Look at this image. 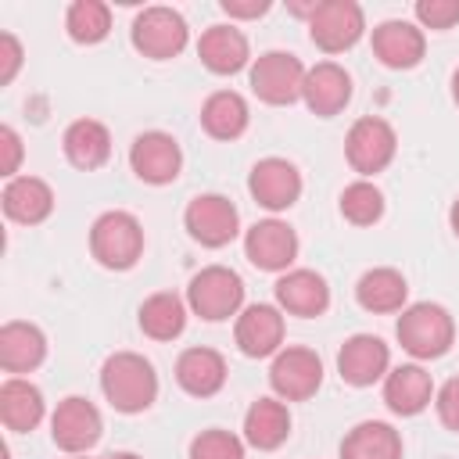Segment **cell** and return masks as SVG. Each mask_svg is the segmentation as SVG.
Returning <instances> with one entry per match:
<instances>
[{
	"instance_id": "obj_1",
	"label": "cell",
	"mask_w": 459,
	"mask_h": 459,
	"mask_svg": "<svg viewBox=\"0 0 459 459\" xmlns=\"http://www.w3.org/2000/svg\"><path fill=\"white\" fill-rule=\"evenodd\" d=\"M100 387L118 412H143L158 398L154 366L136 351H115L100 369Z\"/></svg>"
},
{
	"instance_id": "obj_2",
	"label": "cell",
	"mask_w": 459,
	"mask_h": 459,
	"mask_svg": "<svg viewBox=\"0 0 459 459\" xmlns=\"http://www.w3.org/2000/svg\"><path fill=\"white\" fill-rule=\"evenodd\" d=\"M398 341L409 355L416 359H437L452 348V337H455V323L452 316L441 308V305H430V301H420V305H409L398 319Z\"/></svg>"
},
{
	"instance_id": "obj_3",
	"label": "cell",
	"mask_w": 459,
	"mask_h": 459,
	"mask_svg": "<svg viewBox=\"0 0 459 459\" xmlns=\"http://www.w3.org/2000/svg\"><path fill=\"white\" fill-rule=\"evenodd\" d=\"M90 251L104 269H133L143 255V230L129 212H104L90 230Z\"/></svg>"
},
{
	"instance_id": "obj_4",
	"label": "cell",
	"mask_w": 459,
	"mask_h": 459,
	"mask_svg": "<svg viewBox=\"0 0 459 459\" xmlns=\"http://www.w3.org/2000/svg\"><path fill=\"white\" fill-rule=\"evenodd\" d=\"M186 301H190V308H194L201 319L219 323V319H230V316L240 308V301H244V283H240V276H237L233 269H226V265H208V269H201V273L190 280Z\"/></svg>"
},
{
	"instance_id": "obj_5",
	"label": "cell",
	"mask_w": 459,
	"mask_h": 459,
	"mask_svg": "<svg viewBox=\"0 0 459 459\" xmlns=\"http://www.w3.org/2000/svg\"><path fill=\"white\" fill-rule=\"evenodd\" d=\"M362 29H366V18L355 0H323L316 7V14L308 18V36L326 54H341V50L355 47Z\"/></svg>"
},
{
	"instance_id": "obj_6",
	"label": "cell",
	"mask_w": 459,
	"mask_h": 459,
	"mask_svg": "<svg viewBox=\"0 0 459 459\" xmlns=\"http://www.w3.org/2000/svg\"><path fill=\"white\" fill-rule=\"evenodd\" d=\"M133 47L143 57L165 61L186 47V22L172 7H143L133 18Z\"/></svg>"
},
{
	"instance_id": "obj_7",
	"label": "cell",
	"mask_w": 459,
	"mask_h": 459,
	"mask_svg": "<svg viewBox=\"0 0 459 459\" xmlns=\"http://www.w3.org/2000/svg\"><path fill=\"white\" fill-rule=\"evenodd\" d=\"M305 86V68L294 54L269 50L251 65V90L265 104H294Z\"/></svg>"
},
{
	"instance_id": "obj_8",
	"label": "cell",
	"mask_w": 459,
	"mask_h": 459,
	"mask_svg": "<svg viewBox=\"0 0 459 459\" xmlns=\"http://www.w3.org/2000/svg\"><path fill=\"white\" fill-rule=\"evenodd\" d=\"M269 384L287 402H305L323 384V362L312 348H283L269 366Z\"/></svg>"
},
{
	"instance_id": "obj_9",
	"label": "cell",
	"mask_w": 459,
	"mask_h": 459,
	"mask_svg": "<svg viewBox=\"0 0 459 459\" xmlns=\"http://www.w3.org/2000/svg\"><path fill=\"white\" fill-rule=\"evenodd\" d=\"M394 129L384 122V118H359L351 129H348V140H344V151H348V161L355 172L362 176H373L380 169L391 165L394 158Z\"/></svg>"
},
{
	"instance_id": "obj_10",
	"label": "cell",
	"mask_w": 459,
	"mask_h": 459,
	"mask_svg": "<svg viewBox=\"0 0 459 459\" xmlns=\"http://www.w3.org/2000/svg\"><path fill=\"white\" fill-rule=\"evenodd\" d=\"M100 412L93 409V402L72 394L65 398L57 409H54V420H50V437L57 448L65 452H86L100 441Z\"/></svg>"
},
{
	"instance_id": "obj_11",
	"label": "cell",
	"mask_w": 459,
	"mask_h": 459,
	"mask_svg": "<svg viewBox=\"0 0 459 459\" xmlns=\"http://www.w3.org/2000/svg\"><path fill=\"white\" fill-rule=\"evenodd\" d=\"M186 230L194 240H201L204 247H222L237 237V208L233 201L219 197V194H201L186 204V215H183Z\"/></svg>"
},
{
	"instance_id": "obj_12",
	"label": "cell",
	"mask_w": 459,
	"mask_h": 459,
	"mask_svg": "<svg viewBox=\"0 0 459 459\" xmlns=\"http://www.w3.org/2000/svg\"><path fill=\"white\" fill-rule=\"evenodd\" d=\"M129 165L143 183L161 186V183H172L179 176L183 154L169 133H140L129 147Z\"/></svg>"
},
{
	"instance_id": "obj_13",
	"label": "cell",
	"mask_w": 459,
	"mask_h": 459,
	"mask_svg": "<svg viewBox=\"0 0 459 459\" xmlns=\"http://www.w3.org/2000/svg\"><path fill=\"white\" fill-rule=\"evenodd\" d=\"M244 255L251 265L265 269V273H276V269H287L298 255V237L287 222L280 219H265V222H255L244 237Z\"/></svg>"
},
{
	"instance_id": "obj_14",
	"label": "cell",
	"mask_w": 459,
	"mask_h": 459,
	"mask_svg": "<svg viewBox=\"0 0 459 459\" xmlns=\"http://www.w3.org/2000/svg\"><path fill=\"white\" fill-rule=\"evenodd\" d=\"M247 190L251 197L269 208V212H280V208H290L301 194V176L290 161L283 158H262L255 169H251V179H247Z\"/></svg>"
},
{
	"instance_id": "obj_15",
	"label": "cell",
	"mask_w": 459,
	"mask_h": 459,
	"mask_svg": "<svg viewBox=\"0 0 459 459\" xmlns=\"http://www.w3.org/2000/svg\"><path fill=\"white\" fill-rule=\"evenodd\" d=\"M387 362H391V351L380 337L373 333H355L344 341V348L337 351V369H341V380H348L351 387H369L373 380H380L387 373Z\"/></svg>"
},
{
	"instance_id": "obj_16",
	"label": "cell",
	"mask_w": 459,
	"mask_h": 459,
	"mask_svg": "<svg viewBox=\"0 0 459 459\" xmlns=\"http://www.w3.org/2000/svg\"><path fill=\"white\" fill-rule=\"evenodd\" d=\"M301 97H305L308 111L330 118V115H337V111L351 100V79H348V72H344L341 65H333V61H319L316 68L305 72Z\"/></svg>"
},
{
	"instance_id": "obj_17",
	"label": "cell",
	"mask_w": 459,
	"mask_h": 459,
	"mask_svg": "<svg viewBox=\"0 0 459 459\" xmlns=\"http://www.w3.org/2000/svg\"><path fill=\"white\" fill-rule=\"evenodd\" d=\"M237 348L247 359H265L283 341V316L273 305H247L237 319Z\"/></svg>"
},
{
	"instance_id": "obj_18",
	"label": "cell",
	"mask_w": 459,
	"mask_h": 459,
	"mask_svg": "<svg viewBox=\"0 0 459 459\" xmlns=\"http://www.w3.org/2000/svg\"><path fill=\"white\" fill-rule=\"evenodd\" d=\"M276 301H280V308H287L290 316L312 319V316H323V312H326V305H330V287H326V280H323L319 273H312V269H294V273H287V276L276 280Z\"/></svg>"
},
{
	"instance_id": "obj_19",
	"label": "cell",
	"mask_w": 459,
	"mask_h": 459,
	"mask_svg": "<svg viewBox=\"0 0 459 459\" xmlns=\"http://www.w3.org/2000/svg\"><path fill=\"white\" fill-rule=\"evenodd\" d=\"M176 380L194 398H212L226 384V359L212 348H186L176 359Z\"/></svg>"
},
{
	"instance_id": "obj_20",
	"label": "cell",
	"mask_w": 459,
	"mask_h": 459,
	"mask_svg": "<svg viewBox=\"0 0 459 459\" xmlns=\"http://www.w3.org/2000/svg\"><path fill=\"white\" fill-rule=\"evenodd\" d=\"M423 32L412 22H384L373 29V54L387 65V68H412L423 57Z\"/></svg>"
},
{
	"instance_id": "obj_21",
	"label": "cell",
	"mask_w": 459,
	"mask_h": 459,
	"mask_svg": "<svg viewBox=\"0 0 459 459\" xmlns=\"http://www.w3.org/2000/svg\"><path fill=\"white\" fill-rule=\"evenodd\" d=\"M197 54H201V61H204L208 72L233 75V72H240L247 65V39L233 25H212V29L201 32Z\"/></svg>"
},
{
	"instance_id": "obj_22",
	"label": "cell",
	"mask_w": 459,
	"mask_h": 459,
	"mask_svg": "<svg viewBox=\"0 0 459 459\" xmlns=\"http://www.w3.org/2000/svg\"><path fill=\"white\" fill-rule=\"evenodd\" d=\"M4 212L7 219L14 222H25V226H36L43 222L50 212H54V194L43 179L36 176H14L7 186H4Z\"/></svg>"
},
{
	"instance_id": "obj_23",
	"label": "cell",
	"mask_w": 459,
	"mask_h": 459,
	"mask_svg": "<svg viewBox=\"0 0 459 459\" xmlns=\"http://www.w3.org/2000/svg\"><path fill=\"white\" fill-rule=\"evenodd\" d=\"M47 337L32 323H4L0 330V366L7 373H29L43 362Z\"/></svg>"
},
{
	"instance_id": "obj_24",
	"label": "cell",
	"mask_w": 459,
	"mask_h": 459,
	"mask_svg": "<svg viewBox=\"0 0 459 459\" xmlns=\"http://www.w3.org/2000/svg\"><path fill=\"white\" fill-rule=\"evenodd\" d=\"M430 373L420 366H398L384 380V402L398 416H416L430 405Z\"/></svg>"
},
{
	"instance_id": "obj_25",
	"label": "cell",
	"mask_w": 459,
	"mask_h": 459,
	"mask_svg": "<svg viewBox=\"0 0 459 459\" xmlns=\"http://www.w3.org/2000/svg\"><path fill=\"white\" fill-rule=\"evenodd\" d=\"M341 459H402V437L391 423L366 420L341 441Z\"/></svg>"
},
{
	"instance_id": "obj_26",
	"label": "cell",
	"mask_w": 459,
	"mask_h": 459,
	"mask_svg": "<svg viewBox=\"0 0 459 459\" xmlns=\"http://www.w3.org/2000/svg\"><path fill=\"white\" fill-rule=\"evenodd\" d=\"M0 420L14 434L32 430L43 420V394H39V387L29 384V380H18V377L4 380V387H0Z\"/></svg>"
},
{
	"instance_id": "obj_27",
	"label": "cell",
	"mask_w": 459,
	"mask_h": 459,
	"mask_svg": "<svg viewBox=\"0 0 459 459\" xmlns=\"http://www.w3.org/2000/svg\"><path fill=\"white\" fill-rule=\"evenodd\" d=\"M65 154L75 169H100L111 158V133L93 118H79L65 129Z\"/></svg>"
},
{
	"instance_id": "obj_28",
	"label": "cell",
	"mask_w": 459,
	"mask_h": 459,
	"mask_svg": "<svg viewBox=\"0 0 459 459\" xmlns=\"http://www.w3.org/2000/svg\"><path fill=\"white\" fill-rule=\"evenodd\" d=\"M201 126L215 140H237L247 129V104L233 90H219L201 108Z\"/></svg>"
},
{
	"instance_id": "obj_29",
	"label": "cell",
	"mask_w": 459,
	"mask_h": 459,
	"mask_svg": "<svg viewBox=\"0 0 459 459\" xmlns=\"http://www.w3.org/2000/svg\"><path fill=\"white\" fill-rule=\"evenodd\" d=\"M287 434H290V416H287V409H283L280 402L258 398V402L247 409V416H244V437H247L255 448H262V452L280 448V445L287 441Z\"/></svg>"
},
{
	"instance_id": "obj_30",
	"label": "cell",
	"mask_w": 459,
	"mask_h": 459,
	"mask_svg": "<svg viewBox=\"0 0 459 459\" xmlns=\"http://www.w3.org/2000/svg\"><path fill=\"white\" fill-rule=\"evenodd\" d=\"M405 294H409V287H405L402 273H394V269H369L355 283V298L366 312H398L405 305Z\"/></svg>"
},
{
	"instance_id": "obj_31",
	"label": "cell",
	"mask_w": 459,
	"mask_h": 459,
	"mask_svg": "<svg viewBox=\"0 0 459 459\" xmlns=\"http://www.w3.org/2000/svg\"><path fill=\"white\" fill-rule=\"evenodd\" d=\"M186 326V308L176 294L161 290V294H151L143 305H140V330L154 341H172L179 337Z\"/></svg>"
},
{
	"instance_id": "obj_32",
	"label": "cell",
	"mask_w": 459,
	"mask_h": 459,
	"mask_svg": "<svg viewBox=\"0 0 459 459\" xmlns=\"http://www.w3.org/2000/svg\"><path fill=\"white\" fill-rule=\"evenodd\" d=\"M65 29L75 43H100L111 32V11L100 0H75L65 14Z\"/></svg>"
},
{
	"instance_id": "obj_33",
	"label": "cell",
	"mask_w": 459,
	"mask_h": 459,
	"mask_svg": "<svg viewBox=\"0 0 459 459\" xmlns=\"http://www.w3.org/2000/svg\"><path fill=\"white\" fill-rule=\"evenodd\" d=\"M341 215L355 226H373L384 215V194L373 183H351L341 194Z\"/></svg>"
},
{
	"instance_id": "obj_34",
	"label": "cell",
	"mask_w": 459,
	"mask_h": 459,
	"mask_svg": "<svg viewBox=\"0 0 459 459\" xmlns=\"http://www.w3.org/2000/svg\"><path fill=\"white\" fill-rule=\"evenodd\" d=\"M190 459H244V445L230 430H201L190 441Z\"/></svg>"
},
{
	"instance_id": "obj_35",
	"label": "cell",
	"mask_w": 459,
	"mask_h": 459,
	"mask_svg": "<svg viewBox=\"0 0 459 459\" xmlns=\"http://www.w3.org/2000/svg\"><path fill=\"white\" fill-rule=\"evenodd\" d=\"M416 18L427 29H452L459 22V0H420Z\"/></svg>"
},
{
	"instance_id": "obj_36",
	"label": "cell",
	"mask_w": 459,
	"mask_h": 459,
	"mask_svg": "<svg viewBox=\"0 0 459 459\" xmlns=\"http://www.w3.org/2000/svg\"><path fill=\"white\" fill-rule=\"evenodd\" d=\"M437 416L448 430H459V377H452L441 391H437Z\"/></svg>"
},
{
	"instance_id": "obj_37",
	"label": "cell",
	"mask_w": 459,
	"mask_h": 459,
	"mask_svg": "<svg viewBox=\"0 0 459 459\" xmlns=\"http://www.w3.org/2000/svg\"><path fill=\"white\" fill-rule=\"evenodd\" d=\"M18 161H22V140H18V133L11 126H4L0 129V172L14 179Z\"/></svg>"
},
{
	"instance_id": "obj_38",
	"label": "cell",
	"mask_w": 459,
	"mask_h": 459,
	"mask_svg": "<svg viewBox=\"0 0 459 459\" xmlns=\"http://www.w3.org/2000/svg\"><path fill=\"white\" fill-rule=\"evenodd\" d=\"M18 68H22V43H18L11 32H4V36H0V82L7 86Z\"/></svg>"
},
{
	"instance_id": "obj_39",
	"label": "cell",
	"mask_w": 459,
	"mask_h": 459,
	"mask_svg": "<svg viewBox=\"0 0 459 459\" xmlns=\"http://www.w3.org/2000/svg\"><path fill=\"white\" fill-rule=\"evenodd\" d=\"M219 7L233 18H258V14L269 11V0H222Z\"/></svg>"
},
{
	"instance_id": "obj_40",
	"label": "cell",
	"mask_w": 459,
	"mask_h": 459,
	"mask_svg": "<svg viewBox=\"0 0 459 459\" xmlns=\"http://www.w3.org/2000/svg\"><path fill=\"white\" fill-rule=\"evenodd\" d=\"M448 219H452V230H455V237H459V201L452 204V215H448Z\"/></svg>"
},
{
	"instance_id": "obj_41",
	"label": "cell",
	"mask_w": 459,
	"mask_h": 459,
	"mask_svg": "<svg viewBox=\"0 0 459 459\" xmlns=\"http://www.w3.org/2000/svg\"><path fill=\"white\" fill-rule=\"evenodd\" d=\"M104 459H140L136 452H111V455H104Z\"/></svg>"
},
{
	"instance_id": "obj_42",
	"label": "cell",
	"mask_w": 459,
	"mask_h": 459,
	"mask_svg": "<svg viewBox=\"0 0 459 459\" xmlns=\"http://www.w3.org/2000/svg\"><path fill=\"white\" fill-rule=\"evenodd\" d=\"M452 97H455V104H459V68H455V75H452Z\"/></svg>"
}]
</instances>
